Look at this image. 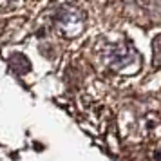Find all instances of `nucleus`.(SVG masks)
<instances>
[{
	"label": "nucleus",
	"instance_id": "f257e3e1",
	"mask_svg": "<svg viewBox=\"0 0 161 161\" xmlns=\"http://www.w3.org/2000/svg\"><path fill=\"white\" fill-rule=\"evenodd\" d=\"M154 65L161 67V36H158L154 42Z\"/></svg>",
	"mask_w": 161,
	"mask_h": 161
}]
</instances>
